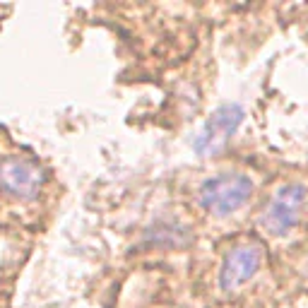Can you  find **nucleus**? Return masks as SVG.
<instances>
[{
	"instance_id": "1",
	"label": "nucleus",
	"mask_w": 308,
	"mask_h": 308,
	"mask_svg": "<svg viewBox=\"0 0 308 308\" xmlns=\"http://www.w3.org/2000/svg\"><path fill=\"white\" fill-rule=\"evenodd\" d=\"M253 195V181L241 171H221L200 186V207L212 217L238 212Z\"/></svg>"
},
{
	"instance_id": "5",
	"label": "nucleus",
	"mask_w": 308,
	"mask_h": 308,
	"mask_svg": "<svg viewBox=\"0 0 308 308\" xmlns=\"http://www.w3.org/2000/svg\"><path fill=\"white\" fill-rule=\"evenodd\" d=\"M46 176L29 159H5L0 164V190L17 200H36Z\"/></svg>"
},
{
	"instance_id": "3",
	"label": "nucleus",
	"mask_w": 308,
	"mask_h": 308,
	"mask_svg": "<svg viewBox=\"0 0 308 308\" xmlns=\"http://www.w3.org/2000/svg\"><path fill=\"white\" fill-rule=\"evenodd\" d=\"M262 260H265V251L260 243H255V241L236 243L224 253L219 270V286L224 292H236L238 286L248 284L260 272Z\"/></svg>"
},
{
	"instance_id": "2",
	"label": "nucleus",
	"mask_w": 308,
	"mask_h": 308,
	"mask_svg": "<svg viewBox=\"0 0 308 308\" xmlns=\"http://www.w3.org/2000/svg\"><path fill=\"white\" fill-rule=\"evenodd\" d=\"M308 205V188L303 183H286L277 190L262 212V227L272 236H286L299 227Z\"/></svg>"
},
{
	"instance_id": "4",
	"label": "nucleus",
	"mask_w": 308,
	"mask_h": 308,
	"mask_svg": "<svg viewBox=\"0 0 308 308\" xmlns=\"http://www.w3.org/2000/svg\"><path fill=\"white\" fill-rule=\"evenodd\" d=\"M241 120H243V109H241L238 104H224V106H219V109L207 118L202 130L195 135L193 150L198 152L200 157L217 154V152L234 137V133H236L238 126H241Z\"/></svg>"
},
{
	"instance_id": "6",
	"label": "nucleus",
	"mask_w": 308,
	"mask_h": 308,
	"mask_svg": "<svg viewBox=\"0 0 308 308\" xmlns=\"http://www.w3.org/2000/svg\"><path fill=\"white\" fill-rule=\"evenodd\" d=\"M150 241L161 245H183L188 243V229L178 221H159L150 229Z\"/></svg>"
}]
</instances>
